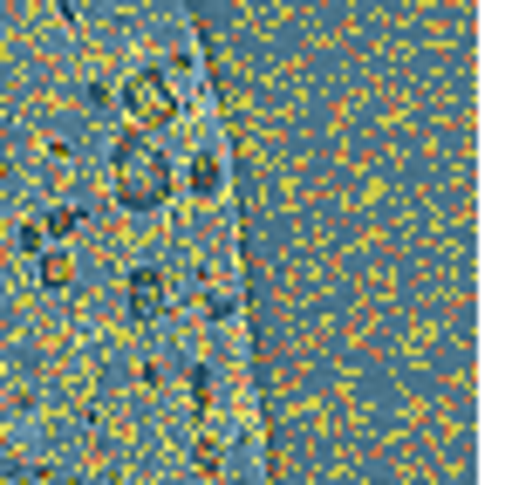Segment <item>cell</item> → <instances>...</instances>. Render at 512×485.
I'll return each instance as SVG.
<instances>
[{"label": "cell", "mask_w": 512, "mask_h": 485, "mask_svg": "<svg viewBox=\"0 0 512 485\" xmlns=\"http://www.w3.org/2000/svg\"><path fill=\"white\" fill-rule=\"evenodd\" d=\"M123 96H130V117L144 123V130H164V123H171V89H164L158 76H137Z\"/></svg>", "instance_id": "6da1fadb"}, {"label": "cell", "mask_w": 512, "mask_h": 485, "mask_svg": "<svg viewBox=\"0 0 512 485\" xmlns=\"http://www.w3.org/2000/svg\"><path fill=\"white\" fill-rule=\"evenodd\" d=\"M41 281H48V287L69 281V253H48V260H41Z\"/></svg>", "instance_id": "7a4b0ae2"}]
</instances>
